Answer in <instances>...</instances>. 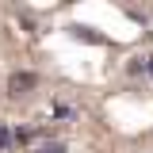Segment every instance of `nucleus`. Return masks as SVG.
<instances>
[{
  "label": "nucleus",
  "instance_id": "nucleus-1",
  "mask_svg": "<svg viewBox=\"0 0 153 153\" xmlns=\"http://www.w3.org/2000/svg\"><path fill=\"white\" fill-rule=\"evenodd\" d=\"M31 88H38V76L35 73H16L12 80H8V92L12 96H27Z\"/></svg>",
  "mask_w": 153,
  "mask_h": 153
},
{
  "label": "nucleus",
  "instance_id": "nucleus-3",
  "mask_svg": "<svg viewBox=\"0 0 153 153\" xmlns=\"http://www.w3.org/2000/svg\"><path fill=\"white\" fill-rule=\"evenodd\" d=\"M35 153H69V149H65V142H46V146H38Z\"/></svg>",
  "mask_w": 153,
  "mask_h": 153
},
{
  "label": "nucleus",
  "instance_id": "nucleus-4",
  "mask_svg": "<svg viewBox=\"0 0 153 153\" xmlns=\"http://www.w3.org/2000/svg\"><path fill=\"white\" fill-rule=\"evenodd\" d=\"M12 146H16V134H12V130H4V126H0V149H12Z\"/></svg>",
  "mask_w": 153,
  "mask_h": 153
},
{
  "label": "nucleus",
  "instance_id": "nucleus-2",
  "mask_svg": "<svg viewBox=\"0 0 153 153\" xmlns=\"http://www.w3.org/2000/svg\"><path fill=\"white\" fill-rule=\"evenodd\" d=\"M134 73H149V76H153V54L138 57V61H134Z\"/></svg>",
  "mask_w": 153,
  "mask_h": 153
}]
</instances>
